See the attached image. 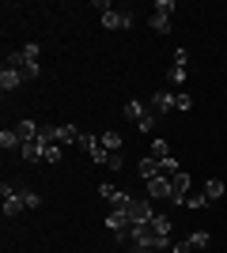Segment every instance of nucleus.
Here are the masks:
<instances>
[{"label":"nucleus","mask_w":227,"mask_h":253,"mask_svg":"<svg viewBox=\"0 0 227 253\" xmlns=\"http://www.w3.org/2000/svg\"><path fill=\"white\" fill-rule=\"evenodd\" d=\"M38 204H42L38 193H15V189L4 185V215H8V219H15V215H23V211L38 208Z\"/></svg>","instance_id":"2"},{"label":"nucleus","mask_w":227,"mask_h":253,"mask_svg":"<svg viewBox=\"0 0 227 253\" xmlns=\"http://www.w3.org/2000/svg\"><path fill=\"white\" fill-rule=\"evenodd\" d=\"M185 242H189V250H208V242H212V234H208V231H193V234H189V238H185Z\"/></svg>","instance_id":"14"},{"label":"nucleus","mask_w":227,"mask_h":253,"mask_svg":"<svg viewBox=\"0 0 227 253\" xmlns=\"http://www.w3.org/2000/svg\"><path fill=\"white\" fill-rule=\"evenodd\" d=\"M136 128H140V132H151V128H155V110H148V114L136 121Z\"/></svg>","instance_id":"26"},{"label":"nucleus","mask_w":227,"mask_h":253,"mask_svg":"<svg viewBox=\"0 0 227 253\" xmlns=\"http://www.w3.org/2000/svg\"><path fill=\"white\" fill-rule=\"evenodd\" d=\"M38 128H42V125H34L31 117H27V121H19V125H15V132H19V140L27 144V140H38Z\"/></svg>","instance_id":"13"},{"label":"nucleus","mask_w":227,"mask_h":253,"mask_svg":"<svg viewBox=\"0 0 227 253\" xmlns=\"http://www.w3.org/2000/svg\"><path fill=\"white\" fill-rule=\"evenodd\" d=\"M102 27H106V31H118V27H133V11H106V15H102Z\"/></svg>","instance_id":"7"},{"label":"nucleus","mask_w":227,"mask_h":253,"mask_svg":"<svg viewBox=\"0 0 227 253\" xmlns=\"http://www.w3.org/2000/svg\"><path fill=\"white\" fill-rule=\"evenodd\" d=\"M189 106H193V102H189V95H185V91H178V95H174V110H189Z\"/></svg>","instance_id":"27"},{"label":"nucleus","mask_w":227,"mask_h":253,"mask_svg":"<svg viewBox=\"0 0 227 253\" xmlns=\"http://www.w3.org/2000/svg\"><path fill=\"white\" fill-rule=\"evenodd\" d=\"M155 11H167V15H171V11H174V0H159V4H155Z\"/></svg>","instance_id":"28"},{"label":"nucleus","mask_w":227,"mask_h":253,"mask_svg":"<svg viewBox=\"0 0 227 253\" xmlns=\"http://www.w3.org/2000/svg\"><path fill=\"white\" fill-rule=\"evenodd\" d=\"M144 114H148V106H144V102H136V98L125 102V117H129V121H140Z\"/></svg>","instance_id":"16"},{"label":"nucleus","mask_w":227,"mask_h":253,"mask_svg":"<svg viewBox=\"0 0 227 253\" xmlns=\"http://www.w3.org/2000/svg\"><path fill=\"white\" fill-rule=\"evenodd\" d=\"M171 84H174V87H182V84H185V49L174 53V64H171Z\"/></svg>","instance_id":"8"},{"label":"nucleus","mask_w":227,"mask_h":253,"mask_svg":"<svg viewBox=\"0 0 227 253\" xmlns=\"http://www.w3.org/2000/svg\"><path fill=\"white\" fill-rule=\"evenodd\" d=\"M102 144L106 151H121V132H102Z\"/></svg>","instance_id":"23"},{"label":"nucleus","mask_w":227,"mask_h":253,"mask_svg":"<svg viewBox=\"0 0 227 253\" xmlns=\"http://www.w3.org/2000/svg\"><path fill=\"white\" fill-rule=\"evenodd\" d=\"M61 144H42V163H57V159H61Z\"/></svg>","instance_id":"20"},{"label":"nucleus","mask_w":227,"mask_h":253,"mask_svg":"<svg viewBox=\"0 0 227 253\" xmlns=\"http://www.w3.org/2000/svg\"><path fill=\"white\" fill-rule=\"evenodd\" d=\"M151 31L167 34V31H171V15H167V11H151Z\"/></svg>","instance_id":"18"},{"label":"nucleus","mask_w":227,"mask_h":253,"mask_svg":"<svg viewBox=\"0 0 227 253\" xmlns=\"http://www.w3.org/2000/svg\"><path fill=\"white\" fill-rule=\"evenodd\" d=\"M102 167H106V170H121V167H125V163H121V151H106Z\"/></svg>","instance_id":"22"},{"label":"nucleus","mask_w":227,"mask_h":253,"mask_svg":"<svg viewBox=\"0 0 227 253\" xmlns=\"http://www.w3.org/2000/svg\"><path fill=\"white\" fill-rule=\"evenodd\" d=\"M155 174H159V159H140V178L148 181V178H155Z\"/></svg>","instance_id":"19"},{"label":"nucleus","mask_w":227,"mask_h":253,"mask_svg":"<svg viewBox=\"0 0 227 253\" xmlns=\"http://www.w3.org/2000/svg\"><path fill=\"white\" fill-rule=\"evenodd\" d=\"M205 204H208V197H205V193H189V201H185V208L201 211V208H205Z\"/></svg>","instance_id":"25"},{"label":"nucleus","mask_w":227,"mask_h":253,"mask_svg":"<svg viewBox=\"0 0 227 253\" xmlns=\"http://www.w3.org/2000/svg\"><path fill=\"white\" fill-rule=\"evenodd\" d=\"M151 223H155V231H159V234L171 238V215H151Z\"/></svg>","instance_id":"24"},{"label":"nucleus","mask_w":227,"mask_h":253,"mask_svg":"<svg viewBox=\"0 0 227 253\" xmlns=\"http://www.w3.org/2000/svg\"><path fill=\"white\" fill-rule=\"evenodd\" d=\"M125 215H129V223H133V227H136V223H148L151 215H155V208H151V201H133Z\"/></svg>","instance_id":"6"},{"label":"nucleus","mask_w":227,"mask_h":253,"mask_svg":"<svg viewBox=\"0 0 227 253\" xmlns=\"http://www.w3.org/2000/svg\"><path fill=\"white\" fill-rule=\"evenodd\" d=\"M151 110H155V114H171V110H174V95L155 91V95H151Z\"/></svg>","instance_id":"11"},{"label":"nucleus","mask_w":227,"mask_h":253,"mask_svg":"<svg viewBox=\"0 0 227 253\" xmlns=\"http://www.w3.org/2000/svg\"><path fill=\"white\" fill-rule=\"evenodd\" d=\"M98 197L110 204V211H129V204H133V197L129 193H121V189H114V185H98Z\"/></svg>","instance_id":"3"},{"label":"nucleus","mask_w":227,"mask_h":253,"mask_svg":"<svg viewBox=\"0 0 227 253\" xmlns=\"http://www.w3.org/2000/svg\"><path fill=\"white\" fill-rule=\"evenodd\" d=\"M185 201H189V174L178 170L171 178V204H185Z\"/></svg>","instance_id":"4"},{"label":"nucleus","mask_w":227,"mask_h":253,"mask_svg":"<svg viewBox=\"0 0 227 253\" xmlns=\"http://www.w3.org/2000/svg\"><path fill=\"white\" fill-rule=\"evenodd\" d=\"M80 136H84L80 128H72V125H57V144H61V148H72V144H80Z\"/></svg>","instance_id":"10"},{"label":"nucleus","mask_w":227,"mask_h":253,"mask_svg":"<svg viewBox=\"0 0 227 253\" xmlns=\"http://www.w3.org/2000/svg\"><path fill=\"white\" fill-rule=\"evenodd\" d=\"M19 151H23V159H27V163H42V140H27Z\"/></svg>","instance_id":"12"},{"label":"nucleus","mask_w":227,"mask_h":253,"mask_svg":"<svg viewBox=\"0 0 227 253\" xmlns=\"http://www.w3.org/2000/svg\"><path fill=\"white\" fill-rule=\"evenodd\" d=\"M0 148H4V151H11V148H23L19 132H15V128H4V132H0Z\"/></svg>","instance_id":"15"},{"label":"nucleus","mask_w":227,"mask_h":253,"mask_svg":"<svg viewBox=\"0 0 227 253\" xmlns=\"http://www.w3.org/2000/svg\"><path fill=\"white\" fill-rule=\"evenodd\" d=\"M19 84H27V80H23V72H15V68H8V64H4V72H0V87H4V95H8V91H15Z\"/></svg>","instance_id":"9"},{"label":"nucleus","mask_w":227,"mask_h":253,"mask_svg":"<svg viewBox=\"0 0 227 253\" xmlns=\"http://www.w3.org/2000/svg\"><path fill=\"white\" fill-rule=\"evenodd\" d=\"M151 159H171V148H167V140H151Z\"/></svg>","instance_id":"21"},{"label":"nucleus","mask_w":227,"mask_h":253,"mask_svg":"<svg viewBox=\"0 0 227 253\" xmlns=\"http://www.w3.org/2000/svg\"><path fill=\"white\" fill-rule=\"evenodd\" d=\"M174 253H193V250H189V242H178V246H174Z\"/></svg>","instance_id":"29"},{"label":"nucleus","mask_w":227,"mask_h":253,"mask_svg":"<svg viewBox=\"0 0 227 253\" xmlns=\"http://www.w3.org/2000/svg\"><path fill=\"white\" fill-rule=\"evenodd\" d=\"M148 197L151 201H171V178H163V174L148 178Z\"/></svg>","instance_id":"5"},{"label":"nucleus","mask_w":227,"mask_h":253,"mask_svg":"<svg viewBox=\"0 0 227 253\" xmlns=\"http://www.w3.org/2000/svg\"><path fill=\"white\" fill-rule=\"evenodd\" d=\"M8 68H15V72H23V80H34L38 76V45H23V49H15V53H8Z\"/></svg>","instance_id":"1"},{"label":"nucleus","mask_w":227,"mask_h":253,"mask_svg":"<svg viewBox=\"0 0 227 253\" xmlns=\"http://www.w3.org/2000/svg\"><path fill=\"white\" fill-rule=\"evenodd\" d=\"M224 181H220V178H212V181H205V197H208V204H212V201H220V197H224Z\"/></svg>","instance_id":"17"}]
</instances>
